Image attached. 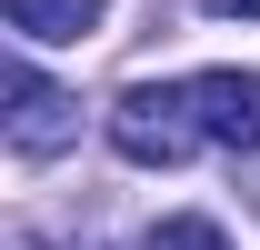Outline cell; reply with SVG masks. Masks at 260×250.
<instances>
[{
	"instance_id": "obj_1",
	"label": "cell",
	"mask_w": 260,
	"mask_h": 250,
	"mask_svg": "<svg viewBox=\"0 0 260 250\" xmlns=\"http://www.w3.org/2000/svg\"><path fill=\"white\" fill-rule=\"evenodd\" d=\"M110 150L140 160V170H180L200 150V110H190V80H130L120 110H110Z\"/></svg>"
},
{
	"instance_id": "obj_2",
	"label": "cell",
	"mask_w": 260,
	"mask_h": 250,
	"mask_svg": "<svg viewBox=\"0 0 260 250\" xmlns=\"http://www.w3.org/2000/svg\"><path fill=\"white\" fill-rule=\"evenodd\" d=\"M0 100H10V150H30V160L70 150V130H80V100H70V90H50L30 60H10V70H0Z\"/></svg>"
},
{
	"instance_id": "obj_3",
	"label": "cell",
	"mask_w": 260,
	"mask_h": 250,
	"mask_svg": "<svg viewBox=\"0 0 260 250\" xmlns=\"http://www.w3.org/2000/svg\"><path fill=\"white\" fill-rule=\"evenodd\" d=\"M190 110H200V140L260 150V70H190Z\"/></svg>"
},
{
	"instance_id": "obj_4",
	"label": "cell",
	"mask_w": 260,
	"mask_h": 250,
	"mask_svg": "<svg viewBox=\"0 0 260 250\" xmlns=\"http://www.w3.org/2000/svg\"><path fill=\"white\" fill-rule=\"evenodd\" d=\"M0 10H10V30H20V40H90L110 0H0Z\"/></svg>"
},
{
	"instance_id": "obj_5",
	"label": "cell",
	"mask_w": 260,
	"mask_h": 250,
	"mask_svg": "<svg viewBox=\"0 0 260 250\" xmlns=\"http://www.w3.org/2000/svg\"><path fill=\"white\" fill-rule=\"evenodd\" d=\"M140 250H230V230H220V220H200V210H180V220H160Z\"/></svg>"
},
{
	"instance_id": "obj_6",
	"label": "cell",
	"mask_w": 260,
	"mask_h": 250,
	"mask_svg": "<svg viewBox=\"0 0 260 250\" xmlns=\"http://www.w3.org/2000/svg\"><path fill=\"white\" fill-rule=\"evenodd\" d=\"M210 20H260V0H200Z\"/></svg>"
}]
</instances>
